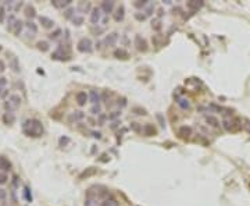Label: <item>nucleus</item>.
Here are the masks:
<instances>
[{
	"label": "nucleus",
	"instance_id": "nucleus-1",
	"mask_svg": "<svg viewBox=\"0 0 250 206\" xmlns=\"http://www.w3.org/2000/svg\"><path fill=\"white\" fill-rule=\"evenodd\" d=\"M22 130L28 137H40L43 132V125L36 118H31V120L24 121Z\"/></svg>",
	"mask_w": 250,
	"mask_h": 206
},
{
	"label": "nucleus",
	"instance_id": "nucleus-2",
	"mask_svg": "<svg viewBox=\"0 0 250 206\" xmlns=\"http://www.w3.org/2000/svg\"><path fill=\"white\" fill-rule=\"evenodd\" d=\"M92 46H93V43H92V41L89 38H82V39H79L78 45H76V49L81 53H90L93 50Z\"/></svg>",
	"mask_w": 250,
	"mask_h": 206
},
{
	"label": "nucleus",
	"instance_id": "nucleus-3",
	"mask_svg": "<svg viewBox=\"0 0 250 206\" xmlns=\"http://www.w3.org/2000/svg\"><path fill=\"white\" fill-rule=\"evenodd\" d=\"M20 104H21V98L18 95H11L8 102L4 103V107H6V110H8V113H11V110L17 109Z\"/></svg>",
	"mask_w": 250,
	"mask_h": 206
},
{
	"label": "nucleus",
	"instance_id": "nucleus-4",
	"mask_svg": "<svg viewBox=\"0 0 250 206\" xmlns=\"http://www.w3.org/2000/svg\"><path fill=\"white\" fill-rule=\"evenodd\" d=\"M90 22L93 25H97V24L102 21V8L100 7H93L90 10V17H89Z\"/></svg>",
	"mask_w": 250,
	"mask_h": 206
},
{
	"label": "nucleus",
	"instance_id": "nucleus-5",
	"mask_svg": "<svg viewBox=\"0 0 250 206\" xmlns=\"http://www.w3.org/2000/svg\"><path fill=\"white\" fill-rule=\"evenodd\" d=\"M135 46L139 52H146L147 50V42L141 35H135Z\"/></svg>",
	"mask_w": 250,
	"mask_h": 206
},
{
	"label": "nucleus",
	"instance_id": "nucleus-6",
	"mask_svg": "<svg viewBox=\"0 0 250 206\" xmlns=\"http://www.w3.org/2000/svg\"><path fill=\"white\" fill-rule=\"evenodd\" d=\"M117 41H118L117 32H110V34H107L106 38H104V45H106V46H114V45L117 43Z\"/></svg>",
	"mask_w": 250,
	"mask_h": 206
},
{
	"label": "nucleus",
	"instance_id": "nucleus-7",
	"mask_svg": "<svg viewBox=\"0 0 250 206\" xmlns=\"http://www.w3.org/2000/svg\"><path fill=\"white\" fill-rule=\"evenodd\" d=\"M89 100H90L92 104H100V102H102V95L97 91L92 89V91L89 92Z\"/></svg>",
	"mask_w": 250,
	"mask_h": 206
},
{
	"label": "nucleus",
	"instance_id": "nucleus-8",
	"mask_svg": "<svg viewBox=\"0 0 250 206\" xmlns=\"http://www.w3.org/2000/svg\"><path fill=\"white\" fill-rule=\"evenodd\" d=\"M142 132H143V135H146V137H154L157 134V131H156V128H154V125L153 124H145L143 125V128H142Z\"/></svg>",
	"mask_w": 250,
	"mask_h": 206
},
{
	"label": "nucleus",
	"instance_id": "nucleus-9",
	"mask_svg": "<svg viewBox=\"0 0 250 206\" xmlns=\"http://www.w3.org/2000/svg\"><path fill=\"white\" fill-rule=\"evenodd\" d=\"M178 135H179L181 138H189V137L192 135V128H190L189 125H182V127L178 130Z\"/></svg>",
	"mask_w": 250,
	"mask_h": 206
},
{
	"label": "nucleus",
	"instance_id": "nucleus-10",
	"mask_svg": "<svg viewBox=\"0 0 250 206\" xmlns=\"http://www.w3.org/2000/svg\"><path fill=\"white\" fill-rule=\"evenodd\" d=\"M76 102H78V104L79 106H85L86 104V102L89 100V96H88V93L86 92H83V91H81V92H78L76 93Z\"/></svg>",
	"mask_w": 250,
	"mask_h": 206
},
{
	"label": "nucleus",
	"instance_id": "nucleus-11",
	"mask_svg": "<svg viewBox=\"0 0 250 206\" xmlns=\"http://www.w3.org/2000/svg\"><path fill=\"white\" fill-rule=\"evenodd\" d=\"M124 17H125V7L123 4H120L118 6V8L115 10V13H114V20L117 21V22H120V21L124 20Z\"/></svg>",
	"mask_w": 250,
	"mask_h": 206
},
{
	"label": "nucleus",
	"instance_id": "nucleus-12",
	"mask_svg": "<svg viewBox=\"0 0 250 206\" xmlns=\"http://www.w3.org/2000/svg\"><path fill=\"white\" fill-rule=\"evenodd\" d=\"M100 8H102L104 13L109 16V14L113 13V10H114V2H102Z\"/></svg>",
	"mask_w": 250,
	"mask_h": 206
},
{
	"label": "nucleus",
	"instance_id": "nucleus-13",
	"mask_svg": "<svg viewBox=\"0 0 250 206\" xmlns=\"http://www.w3.org/2000/svg\"><path fill=\"white\" fill-rule=\"evenodd\" d=\"M206 123L210 125V127H214V128H217V127H220V121H218V118L215 117V116H211V114H208V116H206Z\"/></svg>",
	"mask_w": 250,
	"mask_h": 206
},
{
	"label": "nucleus",
	"instance_id": "nucleus-14",
	"mask_svg": "<svg viewBox=\"0 0 250 206\" xmlns=\"http://www.w3.org/2000/svg\"><path fill=\"white\" fill-rule=\"evenodd\" d=\"M186 7L189 8L190 11H197L200 7H203V2H195V0H192V2L186 3Z\"/></svg>",
	"mask_w": 250,
	"mask_h": 206
},
{
	"label": "nucleus",
	"instance_id": "nucleus-15",
	"mask_svg": "<svg viewBox=\"0 0 250 206\" xmlns=\"http://www.w3.org/2000/svg\"><path fill=\"white\" fill-rule=\"evenodd\" d=\"M52 4L56 8H64L71 4V0H53Z\"/></svg>",
	"mask_w": 250,
	"mask_h": 206
},
{
	"label": "nucleus",
	"instance_id": "nucleus-16",
	"mask_svg": "<svg viewBox=\"0 0 250 206\" xmlns=\"http://www.w3.org/2000/svg\"><path fill=\"white\" fill-rule=\"evenodd\" d=\"M11 169V163L8 159H6V157H0V170H3V171H8V170Z\"/></svg>",
	"mask_w": 250,
	"mask_h": 206
},
{
	"label": "nucleus",
	"instance_id": "nucleus-17",
	"mask_svg": "<svg viewBox=\"0 0 250 206\" xmlns=\"http://www.w3.org/2000/svg\"><path fill=\"white\" fill-rule=\"evenodd\" d=\"M39 21H40V24L44 26V28H52V26L54 25V21L50 20V18H47V17H44V16H40L39 17Z\"/></svg>",
	"mask_w": 250,
	"mask_h": 206
},
{
	"label": "nucleus",
	"instance_id": "nucleus-18",
	"mask_svg": "<svg viewBox=\"0 0 250 206\" xmlns=\"http://www.w3.org/2000/svg\"><path fill=\"white\" fill-rule=\"evenodd\" d=\"M177 104L182 110H189L190 109V102L187 99H185V98H179V99H178V102H177Z\"/></svg>",
	"mask_w": 250,
	"mask_h": 206
},
{
	"label": "nucleus",
	"instance_id": "nucleus-19",
	"mask_svg": "<svg viewBox=\"0 0 250 206\" xmlns=\"http://www.w3.org/2000/svg\"><path fill=\"white\" fill-rule=\"evenodd\" d=\"M85 118V113L83 112H74L70 116V121H81Z\"/></svg>",
	"mask_w": 250,
	"mask_h": 206
},
{
	"label": "nucleus",
	"instance_id": "nucleus-20",
	"mask_svg": "<svg viewBox=\"0 0 250 206\" xmlns=\"http://www.w3.org/2000/svg\"><path fill=\"white\" fill-rule=\"evenodd\" d=\"M25 16L28 17V18H34V17L36 16V11H35L34 6H31V4L25 6Z\"/></svg>",
	"mask_w": 250,
	"mask_h": 206
},
{
	"label": "nucleus",
	"instance_id": "nucleus-21",
	"mask_svg": "<svg viewBox=\"0 0 250 206\" xmlns=\"http://www.w3.org/2000/svg\"><path fill=\"white\" fill-rule=\"evenodd\" d=\"M151 28H153L154 31H160V29L163 28L161 20H160V18H153V20H151Z\"/></svg>",
	"mask_w": 250,
	"mask_h": 206
},
{
	"label": "nucleus",
	"instance_id": "nucleus-22",
	"mask_svg": "<svg viewBox=\"0 0 250 206\" xmlns=\"http://www.w3.org/2000/svg\"><path fill=\"white\" fill-rule=\"evenodd\" d=\"M114 56L118 59H127L128 57V52L125 49H117L114 52Z\"/></svg>",
	"mask_w": 250,
	"mask_h": 206
},
{
	"label": "nucleus",
	"instance_id": "nucleus-23",
	"mask_svg": "<svg viewBox=\"0 0 250 206\" xmlns=\"http://www.w3.org/2000/svg\"><path fill=\"white\" fill-rule=\"evenodd\" d=\"M90 113L92 114H95V116H100L102 114V106H100V104H92Z\"/></svg>",
	"mask_w": 250,
	"mask_h": 206
},
{
	"label": "nucleus",
	"instance_id": "nucleus-24",
	"mask_svg": "<svg viewBox=\"0 0 250 206\" xmlns=\"http://www.w3.org/2000/svg\"><path fill=\"white\" fill-rule=\"evenodd\" d=\"M153 11H154V3H149V4L145 7L143 13H145L146 17H149V16H151V14H153Z\"/></svg>",
	"mask_w": 250,
	"mask_h": 206
},
{
	"label": "nucleus",
	"instance_id": "nucleus-25",
	"mask_svg": "<svg viewBox=\"0 0 250 206\" xmlns=\"http://www.w3.org/2000/svg\"><path fill=\"white\" fill-rule=\"evenodd\" d=\"M3 120H4L6 124H13L14 120H16V117H14L13 113H6L4 117H3Z\"/></svg>",
	"mask_w": 250,
	"mask_h": 206
},
{
	"label": "nucleus",
	"instance_id": "nucleus-26",
	"mask_svg": "<svg viewBox=\"0 0 250 206\" xmlns=\"http://www.w3.org/2000/svg\"><path fill=\"white\" fill-rule=\"evenodd\" d=\"M118 117H121V110H114V112H111L109 116H107V118H109V120H113V121L117 120Z\"/></svg>",
	"mask_w": 250,
	"mask_h": 206
},
{
	"label": "nucleus",
	"instance_id": "nucleus-27",
	"mask_svg": "<svg viewBox=\"0 0 250 206\" xmlns=\"http://www.w3.org/2000/svg\"><path fill=\"white\" fill-rule=\"evenodd\" d=\"M22 26H24V22H22V21L17 20L16 25H14V28H13L14 34H16V35H18V34H20V32H21V29H22Z\"/></svg>",
	"mask_w": 250,
	"mask_h": 206
},
{
	"label": "nucleus",
	"instance_id": "nucleus-28",
	"mask_svg": "<svg viewBox=\"0 0 250 206\" xmlns=\"http://www.w3.org/2000/svg\"><path fill=\"white\" fill-rule=\"evenodd\" d=\"M25 26L29 29V31L32 32V34H36V32H38V26H36V24H35V22H32V21H29V22H26V24H25Z\"/></svg>",
	"mask_w": 250,
	"mask_h": 206
},
{
	"label": "nucleus",
	"instance_id": "nucleus-29",
	"mask_svg": "<svg viewBox=\"0 0 250 206\" xmlns=\"http://www.w3.org/2000/svg\"><path fill=\"white\" fill-rule=\"evenodd\" d=\"M38 49H39V50H42V52H47V50H49V43H47V42H38Z\"/></svg>",
	"mask_w": 250,
	"mask_h": 206
},
{
	"label": "nucleus",
	"instance_id": "nucleus-30",
	"mask_svg": "<svg viewBox=\"0 0 250 206\" xmlns=\"http://www.w3.org/2000/svg\"><path fill=\"white\" fill-rule=\"evenodd\" d=\"M102 206H118V202L115 199H106L102 202Z\"/></svg>",
	"mask_w": 250,
	"mask_h": 206
},
{
	"label": "nucleus",
	"instance_id": "nucleus-31",
	"mask_svg": "<svg viewBox=\"0 0 250 206\" xmlns=\"http://www.w3.org/2000/svg\"><path fill=\"white\" fill-rule=\"evenodd\" d=\"M72 22H74V25H82L83 24V17L82 16H74L72 17Z\"/></svg>",
	"mask_w": 250,
	"mask_h": 206
},
{
	"label": "nucleus",
	"instance_id": "nucleus-32",
	"mask_svg": "<svg viewBox=\"0 0 250 206\" xmlns=\"http://www.w3.org/2000/svg\"><path fill=\"white\" fill-rule=\"evenodd\" d=\"M142 125L139 123H131V130L135 131V132H142Z\"/></svg>",
	"mask_w": 250,
	"mask_h": 206
},
{
	"label": "nucleus",
	"instance_id": "nucleus-33",
	"mask_svg": "<svg viewBox=\"0 0 250 206\" xmlns=\"http://www.w3.org/2000/svg\"><path fill=\"white\" fill-rule=\"evenodd\" d=\"M149 3H150V2H147V0H142V2H135V3H133V6H135V7H138V8H145Z\"/></svg>",
	"mask_w": 250,
	"mask_h": 206
},
{
	"label": "nucleus",
	"instance_id": "nucleus-34",
	"mask_svg": "<svg viewBox=\"0 0 250 206\" xmlns=\"http://www.w3.org/2000/svg\"><path fill=\"white\" fill-rule=\"evenodd\" d=\"M74 11H75V10H74V8H67V10H65L64 11V17H65V18H71V20H72V14H74Z\"/></svg>",
	"mask_w": 250,
	"mask_h": 206
},
{
	"label": "nucleus",
	"instance_id": "nucleus-35",
	"mask_svg": "<svg viewBox=\"0 0 250 206\" xmlns=\"http://www.w3.org/2000/svg\"><path fill=\"white\" fill-rule=\"evenodd\" d=\"M10 65L13 67V70H14V71H20V65H18V63H17V59H16V57L11 59Z\"/></svg>",
	"mask_w": 250,
	"mask_h": 206
},
{
	"label": "nucleus",
	"instance_id": "nucleus-36",
	"mask_svg": "<svg viewBox=\"0 0 250 206\" xmlns=\"http://www.w3.org/2000/svg\"><path fill=\"white\" fill-rule=\"evenodd\" d=\"M60 35H61V29H56L54 32H52V34L49 35V38H50V39H57Z\"/></svg>",
	"mask_w": 250,
	"mask_h": 206
},
{
	"label": "nucleus",
	"instance_id": "nucleus-37",
	"mask_svg": "<svg viewBox=\"0 0 250 206\" xmlns=\"http://www.w3.org/2000/svg\"><path fill=\"white\" fill-rule=\"evenodd\" d=\"M24 196H25V199H26L28 202L32 201V195L29 194V188H26V187L24 188Z\"/></svg>",
	"mask_w": 250,
	"mask_h": 206
},
{
	"label": "nucleus",
	"instance_id": "nucleus-38",
	"mask_svg": "<svg viewBox=\"0 0 250 206\" xmlns=\"http://www.w3.org/2000/svg\"><path fill=\"white\" fill-rule=\"evenodd\" d=\"M7 180H8L7 174H6V173H0V184H6Z\"/></svg>",
	"mask_w": 250,
	"mask_h": 206
},
{
	"label": "nucleus",
	"instance_id": "nucleus-39",
	"mask_svg": "<svg viewBox=\"0 0 250 206\" xmlns=\"http://www.w3.org/2000/svg\"><path fill=\"white\" fill-rule=\"evenodd\" d=\"M133 112H135V114H139V116H145L146 114V110L139 109V107H135V109H133Z\"/></svg>",
	"mask_w": 250,
	"mask_h": 206
},
{
	"label": "nucleus",
	"instance_id": "nucleus-40",
	"mask_svg": "<svg viewBox=\"0 0 250 206\" xmlns=\"http://www.w3.org/2000/svg\"><path fill=\"white\" fill-rule=\"evenodd\" d=\"M8 95V91L6 88H0V99H3V98H6Z\"/></svg>",
	"mask_w": 250,
	"mask_h": 206
},
{
	"label": "nucleus",
	"instance_id": "nucleus-41",
	"mask_svg": "<svg viewBox=\"0 0 250 206\" xmlns=\"http://www.w3.org/2000/svg\"><path fill=\"white\" fill-rule=\"evenodd\" d=\"M117 104H118V106H121V107L127 106V99H125V98H120V99H118V102H117Z\"/></svg>",
	"mask_w": 250,
	"mask_h": 206
},
{
	"label": "nucleus",
	"instance_id": "nucleus-42",
	"mask_svg": "<svg viewBox=\"0 0 250 206\" xmlns=\"http://www.w3.org/2000/svg\"><path fill=\"white\" fill-rule=\"evenodd\" d=\"M222 125H224L225 130H231L232 123H229V120H224V121H222Z\"/></svg>",
	"mask_w": 250,
	"mask_h": 206
},
{
	"label": "nucleus",
	"instance_id": "nucleus-43",
	"mask_svg": "<svg viewBox=\"0 0 250 206\" xmlns=\"http://www.w3.org/2000/svg\"><path fill=\"white\" fill-rule=\"evenodd\" d=\"M135 18L139 20V21H143V20H146V16H145V14H141V13H136L135 14Z\"/></svg>",
	"mask_w": 250,
	"mask_h": 206
},
{
	"label": "nucleus",
	"instance_id": "nucleus-44",
	"mask_svg": "<svg viewBox=\"0 0 250 206\" xmlns=\"http://www.w3.org/2000/svg\"><path fill=\"white\" fill-rule=\"evenodd\" d=\"M104 120H106V116H104V114H100V116H97V124H100V125H102Z\"/></svg>",
	"mask_w": 250,
	"mask_h": 206
},
{
	"label": "nucleus",
	"instance_id": "nucleus-45",
	"mask_svg": "<svg viewBox=\"0 0 250 206\" xmlns=\"http://www.w3.org/2000/svg\"><path fill=\"white\" fill-rule=\"evenodd\" d=\"M164 13H165V11L163 10V8H159V10H157V18L161 20V17L164 16Z\"/></svg>",
	"mask_w": 250,
	"mask_h": 206
},
{
	"label": "nucleus",
	"instance_id": "nucleus-46",
	"mask_svg": "<svg viewBox=\"0 0 250 206\" xmlns=\"http://www.w3.org/2000/svg\"><path fill=\"white\" fill-rule=\"evenodd\" d=\"M92 135H93L95 138H97V139L102 138V132H100V131H97V132H96V131H93V132H92Z\"/></svg>",
	"mask_w": 250,
	"mask_h": 206
},
{
	"label": "nucleus",
	"instance_id": "nucleus-47",
	"mask_svg": "<svg viewBox=\"0 0 250 206\" xmlns=\"http://www.w3.org/2000/svg\"><path fill=\"white\" fill-rule=\"evenodd\" d=\"M6 196H7L6 189H0V199H6Z\"/></svg>",
	"mask_w": 250,
	"mask_h": 206
},
{
	"label": "nucleus",
	"instance_id": "nucleus-48",
	"mask_svg": "<svg viewBox=\"0 0 250 206\" xmlns=\"http://www.w3.org/2000/svg\"><path fill=\"white\" fill-rule=\"evenodd\" d=\"M6 84H7V79H6L4 77H2V78H0V88H3Z\"/></svg>",
	"mask_w": 250,
	"mask_h": 206
},
{
	"label": "nucleus",
	"instance_id": "nucleus-49",
	"mask_svg": "<svg viewBox=\"0 0 250 206\" xmlns=\"http://www.w3.org/2000/svg\"><path fill=\"white\" fill-rule=\"evenodd\" d=\"M120 124H121V121H114V123L111 124V128H113V130H114V128H117Z\"/></svg>",
	"mask_w": 250,
	"mask_h": 206
},
{
	"label": "nucleus",
	"instance_id": "nucleus-50",
	"mask_svg": "<svg viewBox=\"0 0 250 206\" xmlns=\"http://www.w3.org/2000/svg\"><path fill=\"white\" fill-rule=\"evenodd\" d=\"M4 68H6L4 63H3L2 60H0V73H3V71H4Z\"/></svg>",
	"mask_w": 250,
	"mask_h": 206
},
{
	"label": "nucleus",
	"instance_id": "nucleus-51",
	"mask_svg": "<svg viewBox=\"0 0 250 206\" xmlns=\"http://www.w3.org/2000/svg\"><path fill=\"white\" fill-rule=\"evenodd\" d=\"M3 17H4V8L0 7V20H3Z\"/></svg>",
	"mask_w": 250,
	"mask_h": 206
},
{
	"label": "nucleus",
	"instance_id": "nucleus-52",
	"mask_svg": "<svg viewBox=\"0 0 250 206\" xmlns=\"http://www.w3.org/2000/svg\"><path fill=\"white\" fill-rule=\"evenodd\" d=\"M90 202H92V201H88V202H86V204H85V206H93V205L90 204Z\"/></svg>",
	"mask_w": 250,
	"mask_h": 206
},
{
	"label": "nucleus",
	"instance_id": "nucleus-53",
	"mask_svg": "<svg viewBox=\"0 0 250 206\" xmlns=\"http://www.w3.org/2000/svg\"><path fill=\"white\" fill-rule=\"evenodd\" d=\"M0 50H2V47H0Z\"/></svg>",
	"mask_w": 250,
	"mask_h": 206
}]
</instances>
